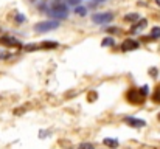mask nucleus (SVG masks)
<instances>
[{
    "mask_svg": "<svg viewBox=\"0 0 160 149\" xmlns=\"http://www.w3.org/2000/svg\"><path fill=\"white\" fill-rule=\"evenodd\" d=\"M58 27H59V22H56V20H45V22L38 23L34 27V30L38 33H47V31H52L54 28H58Z\"/></svg>",
    "mask_w": 160,
    "mask_h": 149,
    "instance_id": "f257e3e1",
    "label": "nucleus"
},
{
    "mask_svg": "<svg viewBox=\"0 0 160 149\" xmlns=\"http://www.w3.org/2000/svg\"><path fill=\"white\" fill-rule=\"evenodd\" d=\"M113 19V12H97V14H93L92 16V20H93V23H97V25H103V23H109L110 20Z\"/></svg>",
    "mask_w": 160,
    "mask_h": 149,
    "instance_id": "f03ea898",
    "label": "nucleus"
},
{
    "mask_svg": "<svg viewBox=\"0 0 160 149\" xmlns=\"http://www.w3.org/2000/svg\"><path fill=\"white\" fill-rule=\"evenodd\" d=\"M126 98L129 99V102H132V104H142L145 97L140 93V90H138V89H131V90L128 92Z\"/></svg>",
    "mask_w": 160,
    "mask_h": 149,
    "instance_id": "7ed1b4c3",
    "label": "nucleus"
},
{
    "mask_svg": "<svg viewBox=\"0 0 160 149\" xmlns=\"http://www.w3.org/2000/svg\"><path fill=\"white\" fill-rule=\"evenodd\" d=\"M50 16L52 17H58V19H65L67 17V9H65L64 5H56V6L52 8Z\"/></svg>",
    "mask_w": 160,
    "mask_h": 149,
    "instance_id": "20e7f679",
    "label": "nucleus"
},
{
    "mask_svg": "<svg viewBox=\"0 0 160 149\" xmlns=\"http://www.w3.org/2000/svg\"><path fill=\"white\" fill-rule=\"evenodd\" d=\"M0 44L2 45H6V47H20L19 41L11 37V36H2L0 37Z\"/></svg>",
    "mask_w": 160,
    "mask_h": 149,
    "instance_id": "39448f33",
    "label": "nucleus"
},
{
    "mask_svg": "<svg viewBox=\"0 0 160 149\" xmlns=\"http://www.w3.org/2000/svg\"><path fill=\"white\" fill-rule=\"evenodd\" d=\"M124 123L129 124V126H132V127H143V126H146V121L138 120V118H134V117H128V118H124Z\"/></svg>",
    "mask_w": 160,
    "mask_h": 149,
    "instance_id": "423d86ee",
    "label": "nucleus"
},
{
    "mask_svg": "<svg viewBox=\"0 0 160 149\" xmlns=\"http://www.w3.org/2000/svg\"><path fill=\"white\" fill-rule=\"evenodd\" d=\"M121 48L124 50V51H131V50H137V48H138V42H137V41H134V39H126V41L123 42V45H121Z\"/></svg>",
    "mask_w": 160,
    "mask_h": 149,
    "instance_id": "0eeeda50",
    "label": "nucleus"
},
{
    "mask_svg": "<svg viewBox=\"0 0 160 149\" xmlns=\"http://www.w3.org/2000/svg\"><path fill=\"white\" fill-rule=\"evenodd\" d=\"M103 145H104V146H107V148H117V146H118V142H117V140H112V138H104V140H103Z\"/></svg>",
    "mask_w": 160,
    "mask_h": 149,
    "instance_id": "6e6552de",
    "label": "nucleus"
},
{
    "mask_svg": "<svg viewBox=\"0 0 160 149\" xmlns=\"http://www.w3.org/2000/svg\"><path fill=\"white\" fill-rule=\"evenodd\" d=\"M138 19H140L138 12H132V14H126V16H124V20H128V22H135V20H138Z\"/></svg>",
    "mask_w": 160,
    "mask_h": 149,
    "instance_id": "1a4fd4ad",
    "label": "nucleus"
},
{
    "mask_svg": "<svg viewBox=\"0 0 160 149\" xmlns=\"http://www.w3.org/2000/svg\"><path fill=\"white\" fill-rule=\"evenodd\" d=\"M39 47H41V48H56L58 44H56V42H52V41H45V42H42Z\"/></svg>",
    "mask_w": 160,
    "mask_h": 149,
    "instance_id": "9d476101",
    "label": "nucleus"
},
{
    "mask_svg": "<svg viewBox=\"0 0 160 149\" xmlns=\"http://www.w3.org/2000/svg\"><path fill=\"white\" fill-rule=\"evenodd\" d=\"M151 37L159 39V37H160V27H154V28L151 30Z\"/></svg>",
    "mask_w": 160,
    "mask_h": 149,
    "instance_id": "9b49d317",
    "label": "nucleus"
},
{
    "mask_svg": "<svg viewBox=\"0 0 160 149\" xmlns=\"http://www.w3.org/2000/svg\"><path fill=\"white\" fill-rule=\"evenodd\" d=\"M75 12H76L78 16H86L87 9H86L84 6H76V8H75Z\"/></svg>",
    "mask_w": 160,
    "mask_h": 149,
    "instance_id": "f8f14e48",
    "label": "nucleus"
},
{
    "mask_svg": "<svg viewBox=\"0 0 160 149\" xmlns=\"http://www.w3.org/2000/svg\"><path fill=\"white\" fill-rule=\"evenodd\" d=\"M146 23H148V22H146V19H142V20L137 23V27H134L132 30H134V31H135V30H142V28H145V27H146Z\"/></svg>",
    "mask_w": 160,
    "mask_h": 149,
    "instance_id": "ddd939ff",
    "label": "nucleus"
},
{
    "mask_svg": "<svg viewBox=\"0 0 160 149\" xmlns=\"http://www.w3.org/2000/svg\"><path fill=\"white\" fill-rule=\"evenodd\" d=\"M101 44H103L104 47H106V45H113V44H115V41H113V37H106Z\"/></svg>",
    "mask_w": 160,
    "mask_h": 149,
    "instance_id": "4468645a",
    "label": "nucleus"
},
{
    "mask_svg": "<svg viewBox=\"0 0 160 149\" xmlns=\"http://www.w3.org/2000/svg\"><path fill=\"white\" fill-rule=\"evenodd\" d=\"M78 149H95L93 148V145H90V143H81Z\"/></svg>",
    "mask_w": 160,
    "mask_h": 149,
    "instance_id": "2eb2a0df",
    "label": "nucleus"
},
{
    "mask_svg": "<svg viewBox=\"0 0 160 149\" xmlns=\"http://www.w3.org/2000/svg\"><path fill=\"white\" fill-rule=\"evenodd\" d=\"M152 99H154L156 102H160V89H157V90L154 92V95H152Z\"/></svg>",
    "mask_w": 160,
    "mask_h": 149,
    "instance_id": "dca6fc26",
    "label": "nucleus"
},
{
    "mask_svg": "<svg viewBox=\"0 0 160 149\" xmlns=\"http://www.w3.org/2000/svg\"><path fill=\"white\" fill-rule=\"evenodd\" d=\"M140 93H142L143 97H146V95H148V86H143V87L140 89Z\"/></svg>",
    "mask_w": 160,
    "mask_h": 149,
    "instance_id": "f3484780",
    "label": "nucleus"
},
{
    "mask_svg": "<svg viewBox=\"0 0 160 149\" xmlns=\"http://www.w3.org/2000/svg\"><path fill=\"white\" fill-rule=\"evenodd\" d=\"M34 48H39V47H38V45H27V47H25L27 51H34Z\"/></svg>",
    "mask_w": 160,
    "mask_h": 149,
    "instance_id": "a211bd4d",
    "label": "nucleus"
},
{
    "mask_svg": "<svg viewBox=\"0 0 160 149\" xmlns=\"http://www.w3.org/2000/svg\"><path fill=\"white\" fill-rule=\"evenodd\" d=\"M89 98H90V101H95V98H97V93H90V95H89Z\"/></svg>",
    "mask_w": 160,
    "mask_h": 149,
    "instance_id": "6ab92c4d",
    "label": "nucleus"
},
{
    "mask_svg": "<svg viewBox=\"0 0 160 149\" xmlns=\"http://www.w3.org/2000/svg\"><path fill=\"white\" fill-rule=\"evenodd\" d=\"M17 20H19V22H22V20H23V16H20V14H19V16H17Z\"/></svg>",
    "mask_w": 160,
    "mask_h": 149,
    "instance_id": "aec40b11",
    "label": "nucleus"
},
{
    "mask_svg": "<svg viewBox=\"0 0 160 149\" xmlns=\"http://www.w3.org/2000/svg\"><path fill=\"white\" fill-rule=\"evenodd\" d=\"M109 33H117V28H109Z\"/></svg>",
    "mask_w": 160,
    "mask_h": 149,
    "instance_id": "412c9836",
    "label": "nucleus"
},
{
    "mask_svg": "<svg viewBox=\"0 0 160 149\" xmlns=\"http://www.w3.org/2000/svg\"><path fill=\"white\" fill-rule=\"evenodd\" d=\"M70 2H72V3H78L79 0H70Z\"/></svg>",
    "mask_w": 160,
    "mask_h": 149,
    "instance_id": "4be33fe9",
    "label": "nucleus"
},
{
    "mask_svg": "<svg viewBox=\"0 0 160 149\" xmlns=\"http://www.w3.org/2000/svg\"><path fill=\"white\" fill-rule=\"evenodd\" d=\"M156 3H157V5H159V6H160V0H156Z\"/></svg>",
    "mask_w": 160,
    "mask_h": 149,
    "instance_id": "5701e85b",
    "label": "nucleus"
},
{
    "mask_svg": "<svg viewBox=\"0 0 160 149\" xmlns=\"http://www.w3.org/2000/svg\"><path fill=\"white\" fill-rule=\"evenodd\" d=\"M95 2H104V0H95Z\"/></svg>",
    "mask_w": 160,
    "mask_h": 149,
    "instance_id": "b1692460",
    "label": "nucleus"
},
{
    "mask_svg": "<svg viewBox=\"0 0 160 149\" xmlns=\"http://www.w3.org/2000/svg\"><path fill=\"white\" fill-rule=\"evenodd\" d=\"M159 120H160V113H159Z\"/></svg>",
    "mask_w": 160,
    "mask_h": 149,
    "instance_id": "393cba45",
    "label": "nucleus"
}]
</instances>
